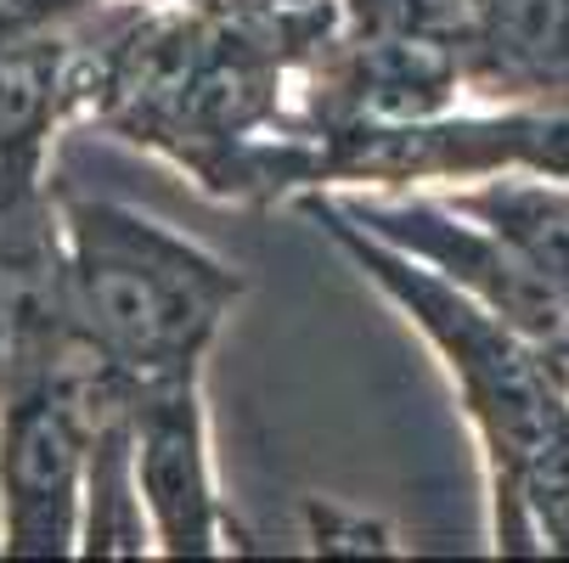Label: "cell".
I'll list each match as a JSON object with an SVG mask.
<instances>
[{
	"label": "cell",
	"instance_id": "6da1fadb",
	"mask_svg": "<svg viewBox=\"0 0 569 563\" xmlns=\"http://www.w3.org/2000/svg\"><path fill=\"white\" fill-rule=\"evenodd\" d=\"M293 209L372 282L406 328L435 350L457 406L479 440L485 491H491V541L497 552H519V507L530 479L569 456V378L552 366L541 344H530L513 321L485 310L473 293L400 254L395 243L356 225L328 192H305Z\"/></svg>",
	"mask_w": 569,
	"mask_h": 563
},
{
	"label": "cell",
	"instance_id": "7a4b0ae2",
	"mask_svg": "<svg viewBox=\"0 0 569 563\" xmlns=\"http://www.w3.org/2000/svg\"><path fill=\"white\" fill-rule=\"evenodd\" d=\"M62 315L130 383L203 372L249 277L198 237L119 198H57Z\"/></svg>",
	"mask_w": 569,
	"mask_h": 563
},
{
	"label": "cell",
	"instance_id": "3957f363",
	"mask_svg": "<svg viewBox=\"0 0 569 563\" xmlns=\"http://www.w3.org/2000/svg\"><path fill=\"white\" fill-rule=\"evenodd\" d=\"M356 225L372 237L395 243L400 254L423 260L462 293H473L485 310H497L502 321L541 344L552 366L569 378V299L519 254L508 249L491 225H479L473 214L451 209L429 187H406V192H328Z\"/></svg>",
	"mask_w": 569,
	"mask_h": 563
},
{
	"label": "cell",
	"instance_id": "277c9868",
	"mask_svg": "<svg viewBox=\"0 0 569 563\" xmlns=\"http://www.w3.org/2000/svg\"><path fill=\"white\" fill-rule=\"evenodd\" d=\"M91 418L40 372L0 394V552L79 557Z\"/></svg>",
	"mask_w": 569,
	"mask_h": 563
},
{
	"label": "cell",
	"instance_id": "5b68a950",
	"mask_svg": "<svg viewBox=\"0 0 569 563\" xmlns=\"http://www.w3.org/2000/svg\"><path fill=\"white\" fill-rule=\"evenodd\" d=\"M130 434H136V479L152 519L158 557H226L237 552V524L220 496L214 434L203 372L158 378L130 394Z\"/></svg>",
	"mask_w": 569,
	"mask_h": 563
},
{
	"label": "cell",
	"instance_id": "8992f818",
	"mask_svg": "<svg viewBox=\"0 0 569 563\" xmlns=\"http://www.w3.org/2000/svg\"><path fill=\"white\" fill-rule=\"evenodd\" d=\"M451 209L491 225L508 249H519L563 299H569V187L530 170H502L462 187H429Z\"/></svg>",
	"mask_w": 569,
	"mask_h": 563
},
{
	"label": "cell",
	"instance_id": "52a82bcc",
	"mask_svg": "<svg viewBox=\"0 0 569 563\" xmlns=\"http://www.w3.org/2000/svg\"><path fill=\"white\" fill-rule=\"evenodd\" d=\"M152 519L136 479V434L130 406L108 412L91 429L86 462V524H79V557H152Z\"/></svg>",
	"mask_w": 569,
	"mask_h": 563
},
{
	"label": "cell",
	"instance_id": "ba28073f",
	"mask_svg": "<svg viewBox=\"0 0 569 563\" xmlns=\"http://www.w3.org/2000/svg\"><path fill=\"white\" fill-rule=\"evenodd\" d=\"M299 524H305V541L316 557H395V552H406L383 513L350 507L339 496H305Z\"/></svg>",
	"mask_w": 569,
	"mask_h": 563
}]
</instances>
